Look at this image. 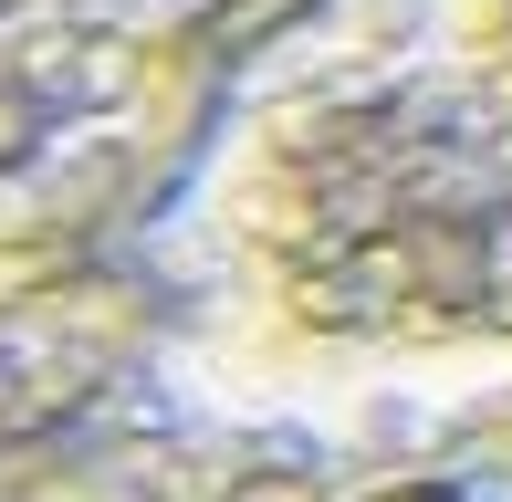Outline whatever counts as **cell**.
<instances>
[{"label":"cell","mask_w":512,"mask_h":502,"mask_svg":"<svg viewBox=\"0 0 512 502\" xmlns=\"http://www.w3.org/2000/svg\"><path fill=\"white\" fill-rule=\"evenodd\" d=\"M147 387L272 461L512 429V0L241 21L147 241Z\"/></svg>","instance_id":"obj_1"},{"label":"cell","mask_w":512,"mask_h":502,"mask_svg":"<svg viewBox=\"0 0 512 502\" xmlns=\"http://www.w3.org/2000/svg\"><path fill=\"white\" fill-rule=\"evenodd\" d=\"M220 63L230 21L189 0H0V314L147 241Z\"/></svg>","instance_id":"obj_2"},{"label":"cell","mask_w":512,"mask_h":502,"mask_svg":"<svg viewBox=\"0 0 512 502\" xmlns=\"http://www.w3.org/2000/svg\"><path fill=\"white\" fill-rule=\"evenodd\" d=\"M126 408V398H115ZM105 419V408H95ZM84 419V429H95ZM74 440V429H63ZM63 440H42V450H11L0 461V502H157V482L178 471V440H189V419H178L168 398H136V429H115V440H84V450H63Z\"/></svg>","instance_id":"obj_3"},{"label":"cell","mask_w":512,"mask_h":502,"mask_svg":"<svg viewBox=\"0 0 512 502\" xmlns=\"http://www.w3.org/2000/svg\"><path fill=\"white\" fill-rule=\"evenodd\" d=\"M189 11H209V21H230V32H241V21H262V11H283V0H189Z\"/></svg>","instance_id":"obj_4"}]
</instances>
